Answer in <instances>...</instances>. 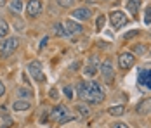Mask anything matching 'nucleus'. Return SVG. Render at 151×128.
Returning <instances> with one entry per match:
<instances>
[{"mask_svg":"<svg viewBox=\"0 0 151 128\" xmlns=\"http://www.w3.org/2000/svg\"><path fill=\"white\" fill-rule=\"evenodd\" d=\"M85 100H89L91 104H101V102L104 100V92L101 90L99 83H96V82H89V92H87Z\"/></svg>","mask_w":151,"mask_h":128,"instance_id":"obj_1","label":"nucleus"},{"mask_svg":"<svg viewBox=\"0 0 151 128\" xmlns=\"http://www.w3.org/2000/svg\"><path fill=\"white\" fill-rule=\"evenodd\" d=\"M50 119L52 121H58V123H66V121H71L73 116L68 113V109L64 106H58L50 111Z\"/></svg>","mask_w":151,"mask_h":128,"instance_id":"obj_2","label":"nucleus"},{"mask_svg":"<svg viewBox=\"0 0 151 128\" xmlns=\"http://www.w3.org/2000/svg\"><path fill=\"white\" fill-rule=\"evenodd\" d=\"M17 47V38H7L0 42V57H9Z\"/></svg>","mask_w":151,"mask_h":128,"instance_id":"obj_3","label":"nucleus"},{"mask_svg":"<svg viewBox=\"0 0 151 128\" xmlns=\"http://www.w3.org/2000/svg\"><path fill=\"white\" fill-rule=\"evenodd\" d=\"M28 71H30V74L35 78V82H38V83L45 82V76H44V73H42V64H40L38 61H31L30 64H28Z\"/></svg>","mask_w":151,"mask_h":128,"instance_id":"obj_4","label":"nucleus"},{"mask_svg":"<svg viewBox=\"0 0 151 128\" xmlns=\"http://www.w3.org/2000/svg\"><path fill=\"white\" fill-rule=\"evenodd\" d=\"M109 21H111V26L115 29H120L122 26H125L127 23H129V19H127V16L120 12V11H113L111 14H109Z\"/></svg>","mask_w":151,"mask_h":128,"instance_id":"obj_5","label":"nucleus"},{"mask_svg":"<svg viewBox=\"0 0 151 128\" xmlns=\"http://www.w3.org/2000/svg\"><path fill=\"white\" fill-rule=\"evenodd\" d=\"M134 62H136V57L132 56L130 52H122L120 56H118V64H120V68L123 71L125 69H130L134 66Z\"/></svg>","mask_w":151,"mask_h":128,"instance_id":"obj_6","label":"nucleus"},{"mask_svg":"<svg viewBox=\"0 0 151 128\" xmlns=\"http://www.w3.org/2000/svg\"><path fill=\"white\" fill-rule=\"evenodd\" d=\"M101 74L104 76V80L108 82V85H111L113 83V64H111V61L109 59H106L104 62H103V66H101Z\"/></svg>","mask_w":151,"mask_h":128,"instance_id":"obj_7","label":"nucleus"},{"mask_svg":"<svg viewBox=\"0 0 151 128\" xmlns=\"http://www.w3.org/2000/svg\"><path fill=\"white\" fill-rule=\"evenodd\" d=\"M137 82H139V85L151 90V69H141L139 76H137Z\"/></svg>","mask_w":151,"mask_h":128,"instance_id":"obj_8","label":"nucleus"},{"mask_svg":"<svg viewBox=\"0 0 151 128\" xmlns=\"http://www.w3.org/2000/svg\"><path fill=\"white\" fill-rule=\"evenodd\" d=\"M26 12H28L31 17H37V16L42 12V4H40V0H30L28 5H26Z\"/></svg>","mask_w":151,"mask_h":128,"instance_id":"obj_9","label":"nucleus"},{"mask_svg":"<svg viewBox=\"0 0 151 128\" xmlns=\"http://www.w3.org/2000/svg\"><path fill=\"white\" fill-rule=\"evenodd\" d=\"M63 26H64V29H66V33H68V35L82 33V24H80V23H76V21H73V19H68Z\"/></svg>","mask_w":151,"mask_h":128,"instance_id":"obj_10","label":"nucleus"},{"mask_svg":"<svg viewBox=\"0 0 151 128\" xmlns=\"http://www.w3.org/2000/svg\"><path fill=\"white\" fill-rule=\"evenodd\" d=\"M136 111H137V114H148V113H151V99L141 100V102L137 104Z\"/></svg>","mask_w":151,"mask_h":128,"instance_id":"obj_11","label":"nucleus"},{"mask_svg":"<svg viewBox=\"0 0 151 128\" xmlns=\"http://www.w3.org/2000/svg\"><path fill=\"white\" fill-rule=\"evenodd\" d=\"M71 16H73L75 19H83V21H87V19L91 17V11L85 9V7H80V9H75Z\"/></svg>","mask_w":151,"mask_h":128,"instance_id":"obj_12","label":"nucleus"},{"mask_svg":"<svg viewBox=\"0 0 151 128\" xmlns=\"http://www.w3.org/2000/svg\"><path fill=\"white\" fill-rule=\"evenodd\" d=\"M76 92H78V97L85 99L87 92H89V82H78L76 83Z\"/></svg>","mask_w":151,"mask_h":128,"instance_id":"obj_13","label":"nucleus"},{"mask_svg":"<svg viewBox=\"0 0 151 128\" xmlns=\"http://www.w3.org/2000/svg\"><path fill=\"white\" fill-rule=\"evenodd\" d=\"M31 107V104L28 100H16L14 104H12V109L14 111H28Z\"/></svg>","mask_w":151,"mask_h":128,"instance_id":"obj_14","label":"nucleus"},{"mask_svg":"<svg viewBox=\"0 0 151 128\" xmlns=\"http://www.w3.org/2000/svg\"><path fill=\"white\" fill-rule=\"evenodd\" d=\"M139 7H141V0H129L127 2V9L130 11V14L136 16L139 12Z\"/></svg>","mask_w":151,"mask_h":128,"instance_id":"obj_15","label":"nucleus"},{"mask_svg":"<svg viewBox=\"0 0 151 128\" xmlns=\"http://www.w3.org/2000/svg\"><path fill=\"white\" fill-rule=\"evenodd\" d=\"M108 113L111 114V116H122V114L125 113V107L123 106H111L108 109Z\"/></svg>","mask_w":151,"mask_h":128,"instance_id":"obj_16","label":"nucleus"},{"mask_svg":"<svg viewBox=\"0 0 151 128\" xmlns=\"http://www.w3.org/2000/svg\"><path fill=\"white\" fill-rule=\"evenodd\" d=\"M7 33H9V24L5 23V19L0 17V36H7Z\"/></svg>","mask_w":151,"mask_h":128,"instance_id":"obj_17","label":"nucleus"},{"mask_svg":"<svg viewBox=\"0 0 151 128\" xmlns=\"http://www.w3.org/2000/svg\"><path fill=\"white\" fill-rule=\"evenodd\" d=\"M11 9H12V12H21V11H23L21 0H12V2H11Z\"/></svg>","mask_w":151,"mask_h":128,"instance_id":"obj_18","label":"nucleus"},{"mask_svg":"<svg viewBox=\"0 0 151 128\" xmlns=\"http://www.w3.org/2000/svg\"><path fill=\"white\" fill-rule=\"evenodd\" d=\"M54 33H56V35H59V36L68 35V33H66V29H64V26H63L61 23H56V26H54Z\"/></svg>","mask_w":151,"mask_h":128,"instance_id":"obj_19","label":"nucleus"},{"mask_svg":"<svg viewBox=\"0 0 151 128\" xmlns=\"http://www.w3.org/2000/svg\"><path fill=\"white\" fill-rule=\"evenodd\" d=\"M76 111L82 114V116H89V113H91V111H89V107H87V106H82V104H78V106H76Z\"/></svg>","mask_w":151,"mask_h":128,"instance_id":"obj_20","label":"nucleus"},{"mask_svg":"<svg viewBox=\"0 0 151 128\" xmlns=\"http://www.w3.org/2000/svg\"><path fill=\"white\" fill-rule=\"evenodd\" d=\"M146 50H148V49H146V45H136V47H134V52L139 54V56H144V54H146Z\"/></svg>","mask_w":151,"mask_h":128,"instance_id":"obj_21","label":"nucleus"},{"mask_svg":"<svg viewBox=\"0 0 151 128\" xmlns=\"http://www.w3.org/2000/svg\"><path fill=\"white\" fill-rule=\"evenodd\" d=\"M17 95L19 97H31V90H28V88H19L17 90Z\"/></svg>","mask_w":151,"mask_h":128,"instance_id":"obj_22","label":"nucleus"},{"mask_svg":"<svg viewBox=\"0 0 151 128\" xmlns=\"http://www.w3.org/2000/svg\"><path fill=\"white\" fill-rule=\"evenodd\" d=\"M96 73H97V68H96V66H92V64L85 68V74H87V76H94Z\"/></svg>","mask_w":151,"mask_h":128,"instance_id":"obj_23","label":"nucleus"},{"mask_svg":"<svg viewBox=\"0 0 151 128\" xmlns=\"http://www.w3.org/2000/svg\"><path fill=\"white\" fill-rule=\"evenodd\" d=\"M104 16H99L97 19H96V28L97 29H103V26H104Z\"/></svg>","mask_w":151,"mask_h":128,"instance_id":"obj_24","label":"nucleus"},{"mask_svg":"<svg viewBox=\"0 0 151 128\" xmlns=\"http://www.w3.org/2000/svg\"><path fill=\"white\" fill-rule=\"evenodd\" d=\"M137 35H139V29H134V31L125 33V36H123V38H125V40H132V38H134V36H137Z\"/></svg>","mask_w":151,"mask_h":128,"instance_id":"obj_25","label":"nucleus"},{"mask_svg":"<svg viewBox=\"0 0 151 128\" xmlns=\"http://www.w3.org/2000/svg\"><path fill=\"white\" fill-rule=\"evenodd\" d=\"M64 95L68 99H73V88L71 87H64Z\"/></svg>","mask_w":151,"mask_h":128,"instance_id":"obj_26","label":"nucleus"},{"mask_svg":"<svg viewBox=\"0 0 151 128\" xmlns=\"http://www.w3.org/2000/svg\"><path fill=\"white\" fill-rule=\"evenodd\" d=\"M144 23L146 24H151V7L146 9V17H144Z\"/></svg>","mask_w":151,"mask_h":128,"instance_id":"obj_27","label":"nucleus"},{"mask_svg":"<svg viewBox=\"0 0 151 128\" xmlns=\"http://www.w3.org/2000/svg\"><path fill=\"white\" fill-rule=\"evenodd\" d=\"M58 4H59L61 7H70L73 4V0H58Z\"/></svg>","mask_w":151,"mask_h":128,"instance_id":"obj_28","label":"nucleus"},{"mask_svg":"<svg viewBox=\"0 0 151 128\" xmlns=\"http://www.w3.org/2000/svg\"><path fill=\"white\" fill-rule=\"evenodd\" d=\"M58 95H59V92H58L56 88H50V90H49V97H50V99H58Z\"/></svg>","mask_w":151,"mask_h":128,"instance_id":"obj_29","label":"nucleus"},{"mask_svg":"<svg viewBox=\"0 0 151 128\" xmlns=\"http://www.w3.org/2000/svg\"><path fill=\"white\" fill-rule=\"evenodd\" d=\"M91 64L92 66H96V68H99V59H97L96 56H92L91 57Z\"/></svg>","mask_w":151,"mask_h":128,"instance_id":"obj_30","label":"nucleus"},{"mask_svg":"<svg viewBox=\"0 0 151 128\" xmlns=\"http://www.w3.org/2000/svg\"><path fill=\"white\" fill-rule=\"evenodd\" d=\"M113 128H129V127H127L125 123H115V125H113Z\"/></svg>","mask_w":151,"mask_h":128,"instance_id":"obj_31","label":"nucleus"},{"mask_svg":"<svg viewBox=\"0 0 151 128\" xmlns=\"http://www.w3.org/2000/svg\"><path fill=\"white\" fill-rule=\"evenodd\" d=\"M4 94H5V87H4V83H2V82H0V97H2Z\"/></svg>","mask_w":151,"mask_h":128,"instance_id":"obj_32","label":"nucleus"},{"mask_svg":"<svg viewBox=\"0 0 151 128\" xmlns=\"http://www.w3.org/2000/svg\"><path fill=\"white\" fill-rule=\"evenodd\" d=\"M47 42H49V38H47V36H45V38L42 40V43H40V49H42V47H45V43H47Z\"/></svg>","mask_w":151,"mask_h":128,"instance_id":"obj_33","label":"nucleus"},{"mask_svg":"<svg viewBox=\"0 0 151 128\" xmlns=\"http://www.w3.org/2000/svg\"><path fill=\"white\" fill-rule=\"evenodd\" d=\"M5 5V0H0V7H4Z\"/></svg>","mask_w":151,"mask_h":128,"instance_id":"obj_34","label":"nucleus"},{"mask_svg":"<svg viewBox=\"0 0 151 128\" xmlns=\"http://www.w3.org/2000/svg\"><path fill=\"white\" fill-rule=\"evenodd\" d=\"M2 128H7V127H2Z\"/></svg>","mask_w":151,"mask_h":128,"instance_id":"obj_35","label":"nucleus"}]
</instances>
